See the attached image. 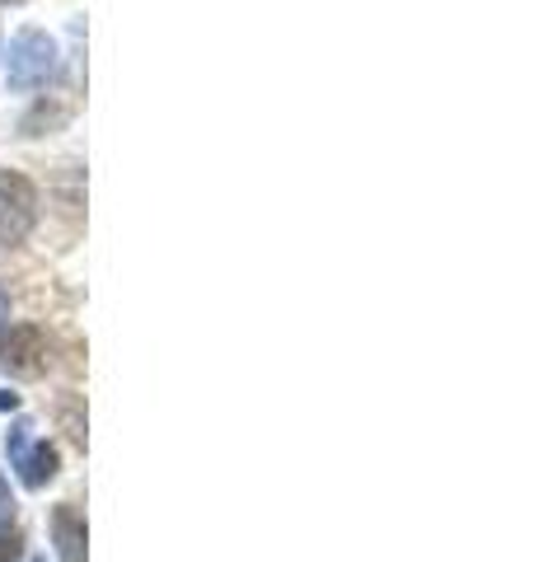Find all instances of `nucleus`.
I'll return each mask as SVG.
<instances>
[{
    "label": "nucleus",
    "mask_w": 534,
    "mask_h": 562,
    "mask_svg": "<svg viewBox=\"0 0 534 562\" xmlns=\"http://www.w3.org/2000/svg\"><path fill=\"white\" fill-rule=\"evenodd\" d=\"M52 70H57V43H52L43 29H20L14 33L10 66H5L10 90H38V85L52 80Z\"/></svg>",
    "instance_id": "1"
},
{
    "label": "nucleus",
    "mask_w": 534,
    "mask_h": 562,
    "mask_svg": "<svg viewBox=\"0 0 534 562\" xmlns=\"http://www.w3.org/2000/svg\"><path fill=\"white\" fill-rule=\"evenodd\" d=\"M38 221V192L24 173L0 169V244H24Z\"/></svg>",
    "instance_id": "2"
},
{
    "label": "nucleus",
    "mask_w": 534,
    "mask_h": 562,
    "mask_svg": "<svg viewBox=\"0 0 534 562\" xmlns=\"http://www.w3.org/2000/svg\"><path fill=\"white\" fill-rule=\"evenodd\" d=\"M47 361H52V342H47L43 328L20 324V328H10L5 338H0V371H10V375H43Z\"/></svg>",
    "instance_id": "3"
},
{
    "label": "nucleus",
    "mask_w": 534,
    "mask_h": 562,
    "mask_svg": "<svg viewBox=\"0 0 534 562\" xmlns=\"http://www.w3.org/2000/svg\"><path fill=\"white\" fill-rule=\"evenodd\" d=\"M29 422H20V427L10 431V441H5V450H10V464L20 469V483L24 487H47L52 479H57V446H47V441H38L33 446L29 441Z\"/></svg>",
    "instance_id": "4"
},
{
    "label": "nucleus",
    "mask_w": 534,
    "mask_h": 562,
    "mask_svg": "<svg viewBox=\"0 0 534 562\" xmlns=\"http://www.w3.org/2000/svg\"><path fill=\"white\" fill-rule=\"evenodd\" d=\"M52 539H57L62 562H85V516L70 502L52 512Z\"/></svg>",
    "instance_id": "5"
},
{
    "label": "nucleus",
    "mask_w": 534,
    "mask_h": 562,
    "mask_svg": "<svg viewBox=\"0 0 534 562\" xmlns=\"http://www.w3.org/2000/svg\"><path fill=\"white\" fill-rule=\"evenodd\" d=\"M20 553H24V539L20 535H5V530H0V562H20Z\"/></svg>",
    "instance_id": "6"
},
{
    "label": "nucleus",
    "mask_w": 534,
    "mask_h": 562,
    "mask_svg": "<svg viewBox=\"0 0 534 562\" xmlns=\"http://www.w3.org/2000/svg\"><path fill=\"white\" fill-rule=\"evenodd\" d=\"M14 516V497H10V483H5V473H0V525H5Z\"/></svg>",
    "instance_id": "7"
},
{
    "label": "nucleus",
    "mask_w": 534,
    "mask_h": 562,
    "mask_svg": "<svg viewBox=\"0 0 534 562\" xmlns=\"http://www.w3.org/2000/svg\"><path fill=\"white\" fill-rule=\"evenodd\" d=\"M0 408H5V413H14V408H20V394H10V390H0Z\"/></svg>",
    "instance_id": "8"
},
{
    "label": "nucleus",
    "mask_w": 534,
    "mask_h": 562,
    "mask_svg": "<svg viewBox=\"0 0 534 562\" xmlns=\"http://www.w3.org/2000/svg\"><path fill=\"white\" fill-rule=\"evenodd\" d=\"M10 324V295H5V286H0V328Z\"/></svg>",
    "instance_id": "9"
},
{
    "label": "nucleus",
    "mask_w": 534,
    "mask_h": 562,
    "mask_svg": "<svg viewBox=\"0 0 534 562\" xmlns=\"http://www.w3.org/2000/svg\"><path fill=\"white\" fill-rule=\"evenodd\" d=\"M29 562H43V558H29Z\"/></svg>",
    "instance_id": "10"
},
{
    "label": "nucleus",
    "mask_w": 534,
    "mask_h": 562,
    "mask_svg": "<svg viewBox=\"0 0 534 562\" xmlns=\"http://www.w3.org/2000/svg\"><path fill=\"white\" fill-rule=\"evenodd\" d=\"M10 5H14V0H10Z\"/></svg>",
    "instance_id": "11"
}]
</instances>
